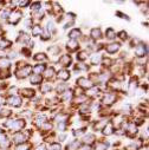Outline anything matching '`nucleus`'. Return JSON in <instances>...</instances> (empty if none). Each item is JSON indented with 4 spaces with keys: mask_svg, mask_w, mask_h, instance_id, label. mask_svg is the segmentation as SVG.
<instances>
[{
    "mask_svg": "<svg viewBox=\"0 0 149 150\" xmlns=\"http://www.w3.org/2000/svg\"><path fill=\"white\" fill-rule=\"evenodd\" d=\"M70 38H72V40H74L76 38H79V35H81V31L79 30H77V28H74V30H72L71 32H70Z\"/></svg>",
    "mask_w": 149,
    "mask_h": 150,
    "instance_id": "11",
    "label": "nucleus"
},
{
    "mask_svg": "<svg viewBox=\"0 0 149 150\" xmlns=\"http://www.w3.org/2000/svg\"><path fill=\"white\" fill-rule=\"evenodd\" d=\"M128 130H129V132H130V134H134V132L136 134V131H137V130H136V127H135L134 124H130V125H129V128H128Z\"/></svg>",
    "mask_w": 149,
    "mask_h": 150,
    "instance_id": "37",
    "label": "nucleus"
},
{
    "mask_svg": "<svg viewBox=\"0 0 149 150\" xmlns=\"http://www.w3.org/2000/svg\"><path fill=\"white\" fill-rule=\"evenodd\" d=\"M116 14H117V16H121V18H124V19H129L127 14H123V13H121V12H117Z\"/></svg>",
    "mask_w": 149,
    "mask_h": 150,
    "instance_id": "44",
    "label": "nucleus"
},
{
    "mask_svg": "<svg viewBox=\"0 0 149 150\" xmlns=\"http://www.w3.org/2000/svg\"><path fill=\"white\" fill-rule=\"evenodd\" d=\"M58 122H60V123H63L65 120H66V115H58L57 116V118H56Z\"/></svg>",
    "mask_w": 149,
    "mask_h": 150,
    "instance_id": "35",
    "label": "nucleus"
},
{
    "mask_svg": "<svg viewBox=\"0 0 149 150\" xmlns=\"http://www.w3.org/2000/svg\"><path fill=\"white\" fill-rule=\"evenodd\" d=\"M10 66V63L9 60L4 59V60H0V69H7Z\"/></svg>",
    "mask_w": 149,
    "mask_h": 150,
    "instance_id": "25",
    "label": "nucleus"
},
{
    "mask_svg": "<svg viewBox=\"0 0 149 150\" xmlns=\"http://www.w3.org/2000/svg\"><path fill=\"white\" fill-rule=\"evenodd\" d=\"M11 45V43L9 40H5L3 38H0V49H5V47H9Z\"/></svg>",
    "mask_w": 149,
    "mask_h": 150,
    "instance_id": "17",
    "label": "nucleus"
},
{
    "mask_svg": "<svg viewBox=\"0 0 149 150\" xmlns=\"http://www.w3.org/2000/svg\"><path fill=\"white\" fill-rule=\"evenodd\" d=\"M31 83L32 84H39L42 82V77L39 76V74H33V76H31Z\"/></svg>",
    "mask_w": 149,
    "mask_h": 150,
    "instance_id": "12",
    "label": "nucleus"
},
{
    "mask_svg": "<svg viewBox=\"0 0 149 150\" xmlns=\"http://www.w3.org/2000/svg\"><path fill=\"white\" fill-rule=\"evenodd\" d=\"M34 71H35V73L43 72V71H44V65H43V64H42V65H37V66L34 67Z\"/></svg>",
    "mask_w": 149,
    "mask_h": 150,
    "instance_id": "32",
    "label": "nucleus"
},
{
    "mask_svg": "<svg viewBox=\"0 0 149 150\" xmlns=\"http://www.w3.org/2000/svg\"><path fill=\"white\" fill-rule=\"evenodd\" d=\"M81 150H90V148L89 146H83V148H81Z\"/></svg>",
    "mask_w": 149,
    "mask_h": 150,
    "instance_id": "55",
    "label": "nucleus"
},
{
    "mask_svg": "<svg viewBox=\"0 0 149 150\" xmlns=\"http://www.w3.org/2000/svg\"><path fill=\"white\" fill-rule=\"evenodd\" d=\"M120 37H121V38H122V39H124V38H126V37H127V33H126L124 31H122V32H120Z\"/></svg>",
    "mask_w": 149,
    "mask_h": 150,
    "instance_id": "46",
    "label": "nucleus"
},
{
    "mask_svg": "<svg viewBox=\"0 0 149 150\" xmlns=\"http://www.w3.org/2000/svg\"><path fill=\"white\" fill-rule=\"evenodd\" d=\"M46 59V56L44 53H38L35 56V60H45Z\"/></svg>",
    "mask_w": 149,
    "mask_h": 150,
    "instance_id": "33",
    "label": "nucleus"
},
{
    "mask_svg": "<svg viewBox=\"0 0 149 150\" xmlns=\"http://www.w3.org/2000/svg\"><path fill=\"white\" fill-rule=\"evenodd\" d=\"M49 52L51 54H57L59 52V47L58 46H51V47H49Z\"/></svg>",
    "mask_w": 149,
    "mask_h": 150,
    "instance_id": "26",
    "label": "nucleus"
},
{
    "mask_svg": "<svg viewBox=\"0 0 149 150\" xmlns=\"http://www.w3.org/2000/svg\"><path fill=\"white\" fill-rule=\"evenodd\" d=\"M78 47V44H77V42L76 40H70L69 43H67V49L69 50H76Z\"/></svg>",
    "mask_w": 149,
    "mask_h": 150,
    "instance_id": "14",
    "label": "nucleus"
},
{
    "mask_svg": "<svg viewBox=\"0 0 149 150\" xmlns=\"http://www.w3.org/2000/svg\"><path fill=\"white\" fill-rule=\"evenodd\" d=\"M106 124H108V123H106V121L104 120L103 122H99V123H97V124L95 125V129H96V130H101V129H104V127H105Z\"/></svg>",
    "mask_w": 149,
    "mask_h": 150,
    "instance_id": "20",
    "label": "nucleus"
},
{
    "mask_svg": "<svg viewBox=\"0 0 149 150\" xmlns=\"http://www.w3.org/2000/svg\"><path fill=\"white\" fill-rule=\"evenodd\" d=\"M91 37L94 39H98L102 37V33H101V30L99 28H92L91 30Z\"/></svg>",
    "mask_w": 149,
    "mask_h": 150,
    "instance_id": "10",
    "label": "nucleus"
},
{
    "mask_svg": "<svg viewBox=\"0 0 149 150\" xmlns=\"http://www.w3.org/2000/svg\"><path fill=\"white\" fill-rule=\"evenodd\" d=\"M105 148H106V145L104 143H99L97 145V150H105Z\"/></svg>",
    "mask_w": 149,
    "mask_h": 150,
    "instance_id": "39",
    "label": "nucleus"
},
{
    "mask_svg": "<svg viewBox=\"0 0 149 150\" xmlns=\"http://www.w3.org/2000/svg\"><path fill=\"white\" fill-rule=\"evenodd\" d=\"M32 8L35 11V10H40V4L39 3H35L33 6H32Z\"/></svg>",
    "mask_w": 149,
    "mask_h": 150,
    "instance_id": "40",
    "label": "nucleus"
},
{
    "mask_svg": "<svg viewBox=\"0 0 149 150\" xmlns=\"http://www.w3.org/2000/svg\"><path fill=\"white\" fill-rule=\"evenodd\" d=\"M103 132H104V135H111L113 134V125L111 124H106L105 127H104V129H103Z\"/></svg>",
    "mask_w": 149,
    "mask_h": 150,
    "instance_id": "15",
    "label": "nucleus"
},
{
    "mask_svg": "<svg viewBox=\"0 0 149 150\" xmlns=\"http://www.w3.org/2000/svg\"><path fill=\"white\" fill-rule=\"evenodd\" d=\"M72 98V92L71 91H65L63 95V99L64 100H70Z\"/></svg>",
    "mask_w": 149,
    "mask_h": 150,
    "instance_id": "24",
    "label": "nucleus"
},
{
    "mask_svg": "<svg viewBox=\"0 0 149 150\" xmlns=\"http://www.w3.org/2000/svg\"><path fill=\"white\" fill-rule=\"evenodd\" d=\"M114 37H115L114 30H113V28H108V30H106V38H108V39H113Z\"/></svg>",
    "mask_w": 149,
    "mask_h": 150,
    "instance_id": "19",
    "label": "nucleus"
},
{
    "mask_svg": "<svg viewBox=\"0 0 149 150\" xmlns=\"http://www.w3.org/2000/svg\"><path fill=\"white\" fill-rule=\"evenodd\" d=\"M10 57H11V58H16V57H17V54H16V52H12V53L10 54Z\"/></svg>",
    "mask_w": 149,
    "mask_h": 150,
    "instance_id": "52",
    "label": "nucleus"
},
{
    "mask_svg": "<svg viewBox=\"0 0 149 150\" xmlns=\"http://www.w3.org/2000/svg\"><path fill=\"white\" fill-rule=\"evenodd\" d=\"M28 4H30L28 1H20V3H19V5H20L21 7H25V6H27Z\"/></svg>",
    "mask_w": 149,
    "mask_h": 150,
    "instance_id": "43",
    "label": "nucleus"
},
{
    "mask_svg": "<svg viewBox=\"0 0 149 150\" xmlns=\"http://www.w3.org/2000/svg\"><path fill=\"white\" fill-rule=\"evenodd\" d=\"M48 28H49V30H51V31H55V26H53V23H49V26H48Z\"/></svg>",
    "mask_w": 149,
    "mask_h": 150,
    "instance_id": "47",
    "label": "nucleus"
},
{
    "mask_svg": "<svg viewBox=\"0 0 149 150\" xmlns=\"http://www.w3.org/2000/svg\"><path fill=\"white\" fill-rule=\"evenodd\" d=\"M79 146V142L78 141H74L72 143H70V145H67V149L70 148V150H74V149H77Z\"/></svg>",
    "mask_w": 149,
    "mask_h": 150,
    "instance_id": "22",
    "label": "nucleus"
},
{
    "mask_svg": "<svg viewBox=\"0 0 149 150\" xmlns=\"http://www.w3.org/2000/svg\"><path fill=\"white\" fill-rule=\"evenodd\" d=\"M43 128H44V129H51V124H49V123H45V124L43 125Z\"/></svg>",
    "mask_w": 149,
    "mask_h": 150,
    "instance_id": "50",
    "label": "nucleus"
},
{
    "mask_svg": "<svg viewBox=\"0 0 149 150\" xmlns=\"http://www.w3.org/2000/svg\"><path fill=\"white\" fill-rule=\"evenodd\" d=\"M65 137H66V135H65V134H62V135L59 136V138H60V141H64V139H65Z\"/></svg>",
    "mask_w": 149,
    "mask_h": 150,
    "instance_id": "51",
    "label": "nucleus"
},
{
    "mask_svg": "<svg viewBox=\"0 0 149 150\" xmlns=\"http://www.w3.org/2000/svg\"><path fill=\"white\" fill-rule=\"evenodd\" d=\"M94 139H95V136H94V135H91V134H89V135L84 136V142H85V143H92V142H94Z\"/></svg>",
    "mask_w": 149,
    "mask_h": 150,
    "instance_id": "21",
    "label": "nucleus"
},
{
    "mask_svg": "<svg viewBox=\"0 0 149 150\" xmlns=\"http://www.w3.org/2000/svg\"><path fill=\"white\" fill-rule=\"evenodd\" d=\"M42 33V27L40 26H38V25H35V26H33V28H32V34L34 35V37H37V35H39Z\"/></svg>",
    "mask_w": 149,
    "mask_h": 150,
    "instance_id": "16",
    "label": "nucleus"
},
{
    "mask_svg": "<svg viewBox=\"0 0 149 150\" xmlns=\"http://www.w3.org/2000/svg\"><path fill=\"white\" fill-rule=\"evenodd\" d=\"M37 150H44V145H39L38 148H37Z\"/></svg>",
    "mask_w": 149,
    "mask_h": 150,
    "instance_id": "54",
    "label": "nucleus"
},
{
    "mask_svg": "<svg viewBox=\"0 0 149 150\" xmlns=\"http://www.w3.org/2000/svg\"><path fill=\"white\" fill-rule=\"evenodd\" d=\"M135 52H136V54H137L138 57H142V56L145 54L147 49H145V46H144L143 44H138V45L136 46V49H135Z\"/></svg>",
    "mask_w": 149,
    "mask_h": 150,
    "instance_id": "3",
    "label": "nucleus"
},
{
    "mask_svg": "<svg viewBox=\"0 0 149 150\" xmlns=\"http://www.w3.org/2000/svg\"><path fill=\"white\" fill-rule=\"evenodd\" d=\"M60 144L58 143H53V144H50L49 145V150H60Z\"/></svg>",
    "mask_w": 149,
    "mask_h": 150,
    "instance_id": "27",
    "label": "nucleus"
},
{
    "mask_svg": "<svg viewBox=\"0 0 149 150\" xmlns=\"http://www.w3.org/2000/svg\"><path fill=\"white\" fill-rule=\"evenodd\" d=\"M1 57H5V52L0 50V58H1Z\"/></svg>",
    "mask_w": 149,
    "mask_h": 150,
    "instance_id": "53",
    "label": "nucleus"
},
{
    "mask_svg": "<svg viewBox=\"0 0 149 150\" xmlns=\"http://www.w3.org/2000/svg\"><path fill=\"white\" fill-rule=\"evenodd\" d=\"M101 59H102V56L101 54H95L92 58H91V62H92V64H98L99 62H101Z\"/></svg>",
    "mask_w": 149,
    "mask_h": 150,
    "instance_id": "23",
    "label": "nucleus"
},
{
    "mask_svg": "<svg viewBox=\"0 0 149 150\" xmlns=\"http://www.w3.org/2000/svg\"><path fill=\"white\" fill-rule=\"evenodd\" d=\"M58 77H59L60 79H63V81H66V79H69V77H70V73H69L67 71L63 70V71H60V72L58 73Z\"/></svg>",
    "mask_w": 149,
    "mask_h": 150,
    "instance_id": "13",
    "label": "nucleus"
},
{
    "mask_svg": "<svg viewBox=\"0 0 149 150\" xmlns=\"http://www.w3.org/2000/svg\"><path fill=\"white\" fill-rule=\"evenodd\" d=\"M0 115H1L3 117H9V116L11 115V111H10V110H1Z\"/></svg>",
    "mask_w": 149,
    "mask_h": 150,
    "instance_id": "34",
    "label": "nucleus"
},
{
    "mask_svg": "<svg viewBox=\"0 0 149 150\" xmlns=\"http://www.w3.org/2000/svg\"><path fill=\"white\" fill-rule=\"evenodd\" d=\"M31 72V67L30 66H25V67H23L21 70H19L18 71V78H25V77H27L28 76V73Z\"/></svg>",
    "mask_w": 149,
    "mask_h": 150,
    "instance_id": "1",
    "label": "nucleus"
},
{
    "mask_svg": "<svg viewBox=\"0 0 149 150\" xmlns=\"http://www.w3.org/2000/svg\"><path fill=\"white\" fill-rule=\"evenodd\" d=\"M59 62H60V64H62V65H64V66H67V65H70V63H71V58H70V56H67V54H64L63 57H60Z\"/></svg>",
    "mask_w": 149,
    "mask_h": 150,
    "instance_id": "8",
    "label": "nucleus"
},
{
    "mask_svg": "<svg viewBox=\"0 0 149 150\" xmlns=\"http://www.w3.org/2000/svg\"><path fill=\"white\" fill-rule=\"evenodd\" d=\"M115 99H116L115 95H113V93H106V95L104 96V99H103V102H104L105 104L110 105V104H113V103L115 102Z\"/></svg>",
    "mask_w": 149,
    "mask_h": 150,
    "instance_id": "4",
    "label": "nucleus"
},
{
    "mask_svg": "<svg viewBox=\"0 0 149 150\" xmlns=\"http://www.w3.org/2000/svg\"><path fill=\"white\" fill-rule=\"evenodd\" d=\"M136 85H137L136 81H135V79H131V81H130V84H129V90L133 91V90L136 88Z\"/></svg>",
    "mask_w": 149,
    "mask_h": 150,
    "instance_id": "30",
    "label": "nucleus"
},
{
    "mask_svg": "<svg viewBox=\"0 0 149 150\" xmlns=\"http://www.w3.org/2000/svg\"><path fill=\"white\" fill-rule=\"evenodd\" d=\"M46 120V117L44 115H38L37 116V123H44Z\"/></svg>",
    "mask_w": 149,
    "mask_h": 150,
    "instance_id": "29",
    "label": "nucleus"
},
{
    "mask_svg": "<svg viewBox=\"0 0 149 150\" xmlns=\"http://www.w3.org/2000/svg\"><path fill=\"white\" fill-rule=\"evenodd\" d=\"M31 25H32L31 19H26V20H25V26H26V27H31Z\"/></svg>",
    "mask_w": 149,
    "mask_h": 150,
    "instance_id": "41",
    "label": "nucleus"
},
{
    "mask_svg": "<svg viewBox=\"0 0 149 150\" xmlns=\"http://www.w3.org/2000/svg\"><path fill=\"white\" fill-rule=\"evenodd\" d=\"M77 58H78L79 60H85V59L88 58V54H87V52H81V53H78Z\"/></svg>",
    "mask_w": 149,
    "mask_h": 150,
    "instance_id": "28",
    "label": "nucleus"
},
{
    "mask_svg": "<svg viewBox=\"0 0 149 150\" xmlns=\"http://www.w3.org/2000/svg\"><path fill=\"white\" fill-rule=\"evenodd\" d=\"M18 150H28V145H19Z\"/></svg>",
    "mask_w": 149,
    "mask_h": 150,
    "instance_id": "42",
    "label": "nucleus"
},
{
    "mask_svg": "<svg viewBox=\"0 0 149 150\" xmlns=\"http://www.w3.org/2000/svg\"><path fill=\"white\" fill-rule=\"evenodd\" d=\"M50 90H51V85L50 84H44L42 86V91L43 92H50Z\"/></svg>",
    "mask_w": 149,
    "mask_h": 150,
    "instance_id": "31",
    "label": "nucleus"
},
{
    "mask_svg": "<svg viewBox=\"0 0 149 150\" xmlns=\"http://www.w3.org/2000/svg\"><path fill=\"white\" fill-rule=\"evenodd\" d=\"M9 103L13 106H20L21 105V99L19 97H11L9 99Z\"/></svg>",
    "mask_w": 149,
    "mask_h": 150,
    "instance_id": "6",
    "label": "nucleus"
},
{
    "mask_svg": "<svg viewBox=\"0 0 149 150\" xmlns=\"http://www.w3.org/2000/svg\"><path fill=\"white\" fill-rule=\"evenodd\" d=\"M77 83H78L82 88H89V89H90V88H92V83H91L89 79L83 78V77H82V78H79V79L77 81Z\"/></svg>",
    "mask_w": 149,
    "mask_h": 150,
    "instance_id": "2",
    "label": "nucleus"
},
{
    "mask_svg": "<svg viewBox=\"0 0 149 150\" xmlns=\"http://www.w3.org/2000/svg\"><path fill=\"white\" fill-rule=\"evenodd\" d=\"M53 69L51 67V69H49V70H46V77H52L53 76Z\"/></svg>",
    "mask_w": 149,
    "mask_h": 150,
    "instance_id": "38",
    "label": "nucleus"
},
{
    "mask_svg": "<svg viewBox=\"0 0 149 150\" xmlns=\"http://www.w3.org/2000/svg\"><path fill=\"white\" fill-rule=\"evenodd\" d=\"M7 16H9V12H7V11H4V12L1 13V18H7Z\"/></svg>",
    "mask_w": 149,
    "mask_h": 150,
    "instance_id": "49",
    "label": "nucleus"
},
{
    "mask_svg": "<svg viewBox=\"0 0 149 150\" xmlns=\"http://www.w3.org/2000/svg\"><path fill=\"white\" fill-rule=\"evenodd\" d=\"M1 103H3V99H1V98H0V105H1Z\"/></svg>",
    "mask_w": 149,
    "mask_h": 150,
    "instance_id": "56",
    "label": "nucleus"
},
{
    "mask_svg": "<svg viewBox=\"0 0 149 150\" xmlns=\"http://www.w3.org/2000/svg\"><path fill=\"white\" fill-rule=\"evenodd\" d=\"M20 18H21V13L20 12H14L10 16V23L11 24H17Z\"/></svg>",
    "mask_w": 149,
    "mask_h": 150,
    "instance_id": "5",
    "label": "nucleus"
},
{
    "mask_svg": "<svg viewBox=\"0 0 149 150\" xmlns=\"http://www.w3.org/2000/svg\"><path fill=\"white\" fill-rule=\"evenodd\" d=\"M13 138H14V141H16L17 143H24V142H25V139H26L25 135H24V134H21V132L16 134V135L13 136Z\"/></svg>",
    "mask_w": 149,
    "mask_h": 150,
    "instance_id": "9",
    "label": "nucleus"
},
{
    "mask_svg": "<svg viewBox=\"0 0 149 150\" xmlns=\"http://www.w3.org/2000/svg\"><path fill=\"white\" fill-rule=\"evenodd\" d=\"M64 89H65V85H58V86H57V90H58L59 92H62Z\"/></svg>",
    "mask_w": 149,
    "mask_h": 150,
    "instance_id": "48",
    "label": "nucleus"
},
{
    "mask_svg": "<svg viewBox=\"0 0 149 150\" xmlns=\"http://www.w3.org/2000/svg\"><path fill=\"white\" fill-rule=\"evenodd\" d=\"M98 93V89H91V90H89V92H88V95L89 96H95V95H97Z\"/></svg>",
    "mask_w": 149,
    "mask_h": 150,
    "instance_id": "36",
    "label": "nucleus"
},
{
    "mask_svg": "<svg viewBox=\"0 0 149 150\" xmlns=\"http://www.w3.org/2000/svg\"><path fill=\"white\" fill-rule=\"evenodd\" d=\"M65 129V124L64 123H60L59 125H58V130H60V131H63Z\"/></svg>",
    "mask_w": 149,
    "mask_h": 150,
    "instance_id": "45",
    "label": "nucleus"
},
{
    "mask_svg": "<svg viewBox=\"0 0 149 150\" xmlns=\"http://www.w3.org/2000/svg\"><path fill=\"white\" fill-rule=\"evenodd\" d=\"M21 93H23L24 96H26V97H31V96H33V95H34V91H33V90H31V89H23Z\"/></svg>",
    "mask_w": 149,
    "mask_h": 150,
    "instance_id": "18",
    "label": "nucleus"
},
{
    "mask_svg": "<svg viewBox=\"0 0 149 150\" xmlns=\"http://www.w3.org/2000/svg\"><path fill=\"white\" fill-rule=\"evenodd\" d=\"M118 49H120V45H118V44H110V45L106 46V52H109V53H115Z\"/></svg>",
    "mask_w": 149,
    "mask_h": 150,
    "instance_id": "7",
    "label": "nucleus"
}]
</instances>
